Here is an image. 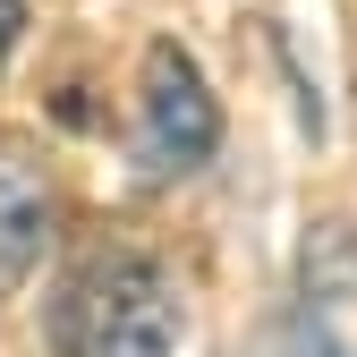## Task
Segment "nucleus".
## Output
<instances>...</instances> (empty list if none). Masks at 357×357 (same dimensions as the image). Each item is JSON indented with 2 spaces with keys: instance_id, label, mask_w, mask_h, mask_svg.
I'll list each match as a JSON object with an SVG mask.
<instances>
[{
  "instance_id": "nucleus-3",
  "label": "nucleus",
  "mask_w": 357,
  "mask_h": 357,
  "mask_svg": "<svg viewBox=\"0 0 357 357\" xmlns=\"http://www.w3.org/2000/svg\"><path fill=\"white\" fill-rule=\"evenodd\" d=\"M298 340L306 357H357V230L324 221L298 247Z\"/></svg>"
},
{
  "instance_id": "nucleus-5",
  "label": "nucleus",
  "mask_w": 357,
  "mask_h": 357,
  "mask_svg": "<svg viewBox=\"0 0 357 357\" xmlns=\"http://www.w3.org/2000/svg\"><path fill=\"white\" fill-rule=\"evenodd\" d=\"M17 34H26V0H0V60L17 52Z\"/></svg>"
},
{
  "instance_id": "nucleus-4",
  "label": "nucleus",
  "mask_w": 357,
  "mask_h": 357,
  "mask_svg": "<svg viewBox=\"0 0 357 357\" xmlns=\"http://www.w3.org/2000/svg\"><path fill=\"white\" fill-rule=\"evenodd\" d=\"M43 238H52V188L17 153H0V289H17L43 264Z\"/></svg>"
},
{
  "instance_id": "nucleus-1",
  "label": "nucleus",
  "mask_w": 357,
  "mask_h": 357,
  "mask_svg": "<svg viewBox=\"0 0 357 357\" xmlns=\"http://www.w3.org/2000/svg\"><path fill=\"white\" fill-rule=\"evenodd\" d=\"M188 306L145 247H94L52 298V357H178Z\"/></svg>"
},
{
  "instance_id": "nucleus-2",
  "label": "nucleus",
  "mask_w": 357,
  "mask_h": 357,
  "mask_svg": "<svg viewBox=\"0 0 357 357\" xmlns=\"http://www.w3.org/2000/svg\"><path fill=\"white\" fill-rule=\"evenodd\" d=\"M213 145H221V102H213L204 68L178 43H153L145 77H137V153L162 178H178V170H204Z\"/></svg>"
}]
</instances>
